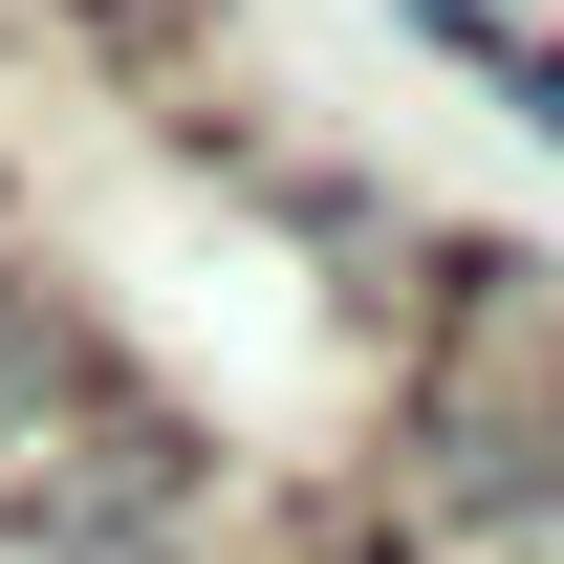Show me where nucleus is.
<instances>
[{
    "label": "nucleus",
    "mask_w": 564,
    "mask_h": 564,
    "mask_svg": "<svg viewBox=\"0 0 564 564\" xmlns=\"http://www.w3.org/2000/svg\"><path fill=\"white\" fill-rule=\"evenodd\" d=\"M87 434H109V369H87V326L44 304V282L0 261V499H44Z\"/></svg>",
    "instance_id": "nucleus-1"
}]
</instances>
